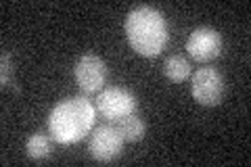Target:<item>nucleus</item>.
I'll use <instances>...</instances> for the list:
<instances>
[{
  "mask_svg": "<svg viewBox=\"0 0 251 167\" xmlns=\"http://www.w3.org/2000/svg\"><path fill=\"white\" fill-rule=\"evenodd\" d=\"M97 107L86 96H69L61 100L49 115V132L59 144H75L92 130Z\"/></svg>",
  "mask_w": 251,
  "mask_h": 167,
  "instance_id": "nucleus-1",
  "label": "nucleus"
},
{
  "mask_svg": "<svg viewBox=\"0 0 251 167\" xmlns=\"http://www.w3.org/2000/svg\"><path fill=\"white\" fill-rule=\"evenodd\" d=\"M126 38L132 50L143 57H157L168 44V23L159 9L155 6H136L128 13L124 23Z\"/></svg>",
  "mask_w": 251,
  "mask_h": 167,
  "instance_id": "nucleus-2",
  "label": "nucleus"
},
{
  "mask_svg": "<svg viewBox=\"0 0 251 167\" xmlns=\"http://www.w3.org/2000/svg\"><path fill=\"white\" fill-rule=\"evenodd\" d=\"M138 100L130 90L126 88H103L97 96V113L107 121H120V119L136 113Z\"/></svg>",
  "mask_w": 251,
  "mask_h": 167,
  "instance_id": "nucleus-3",
  "label": "nucleus"
},
{
  "mask_svg": "<svg viewBox=\"0 0 251 167\" xmlns=\"http://www.w3.org/2000/svg\"><path fill=\"white\" fill-rule=\"evenodd\" d=\"M74 75L84 94H94L105 88L107 77H109V67L99 54L88 52V54H82L80 61L75 63Z\"/></svg>",
  "mask_w": 251,
  "mask_h": 167,
  "instance_id": "nucleus-4",
  "label": "nucleus"
},
{
  "mask_svg": "<svg viewBox=\"0 0 251 167\" xmlns=\"http://www.w3.org/2000/svg\"><path fill=\"white\" fill-rule=\"evenodd\" d=\"M224 77L218 69L214 67H203L199 71H195L193 75V84H191V92L193 98L203 107H216L222 102L224 96Z\"/></svg>",
  "mask_w": 251,
  "mask_h": 167,
  "instance_id": "nucleus-5",
  "label": "nucleus"
},
{
  "mask_svg": "<svg viewBox=\"0 0 251 167\" xmlns=\"http://www.w3.org/2000/svg\"><path fill=\"white\" fill-rule=\"evenodd\" d=\"M124 142L126 140L120 134V130L111 123H105V125H99V128L92 132V138L88 142V153L94 161L109 163V161H113L115 157H120Z\"/></svg>",
  "mask_w": 251,
  "mask_h": 167,
  "instance_id": "nucleus-6",
  "label": "nucleus"
},
{
  "mask_svg": "<svg viewBox=\"0 0 251 167\" xmlns=\"http://www.w3.org/2000/svg\"><path fill=\"white\" fill-rule=\"evenodd\" d=\"M222 48H224V38L214 27H197L188 34L186 52L199 63L214 61L216 57H220Z\"/></svg>",
  "mask_w": 251,
  "mask_h": 167,
  "instance_id": "nucleus-7",
  "label": "nucleus"
},
{
  "mask_svg": "<svg viewBox=\"0 0 251 167\" xmlns=\"http://www.w3.org/2000/svg\"><path fill=\"white\" fill-rule=\"evenodd\" d=\"M117 130H120V134L124 136L126 142H138V140L145 138L147 125L136 113H132V115H128V117H124V119L117 121Z\"/></svg>",
  "mask_w": 251,
  "mask_h": 167,
  "instance_id": "nucleus-8",
  "label": "nucleus"
},
{
  "mask_svg": "<svg viewBox=\"0 0 251 167\" xmlns=\"http://www.w3.org/2000/svg\"><path fill=\"white\" fill-rule=\"evenodd\" d=\"M163 73L172 82H184V79L191 77V63L180 54H172L163 63Z\"/></svg>",
  "mask_w": 251,
  "mask_h": 167,
  "instance_id": "nucleus-9",
  "label": "nucleus"
},
{
  "mask_svg": "<svg viewBox=\"0 0 251 167\" xmlns=\"http://www.w3.org/2000/svg\"><path fill=\"white\" fill-rule=\"evenodd\" d=\"M50 150H52V144L44 134H31L25 142V153L29 155V159H34V161H44V159H49Z\"/></svg>",
  "mask_w": 251,
  "mask_h": 167,
  "instance_id": "nucleus-10",
  "label": "nucleus"
},
{
  "mask_svg": "<svg viewBox=\"0 0 251 167\" xmlns=\"http://www.w3.org/2000/svg\"><path fill=\"white\" fill-rule=\"evenodd\" d=\"M13 84V59L9 52H2V88Z\"/></svg>",
  "mask_w": 251,
  "mask_h": 167,
  "instance_id": "nucleus-11",
  "label": "nucleus"
}]
</instances>
